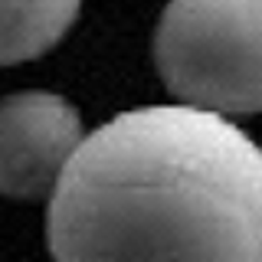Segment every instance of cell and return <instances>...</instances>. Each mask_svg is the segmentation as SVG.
Instances as JSON below:
<instances>
[{
  "mask_svg": "<svg viewBox=\"0 0 262 262\" xmlns=\"http://www.w3.org/2000/svg\"><path fill=\"white\" fill-rule=\"evenodd\" d=\"M167 92L216 115L262 112V0H170L154 33Z\"/></svg>",
  "mask_w": 262,
  "mask_h": 262,
  "instance_id": "2",
  "label": "cell"
},
{
  "mask_svg": "<svg viewBox=\"0 0 262 262\" xmlns=\"http://www.w3.org/2000/svg\"><path fill=\"white\" fill-rule=\"evenodd\" d=\"M82 0H0V66L43 56L66 36Z\"/></svg>",
  "mask_w": 262,
  "mask_h": 262,
  "instance_id": "4",
  "label": "cell"
},
{
  "mask_svg": "<svg viewBox=\"0 0 262 262\" xmlns=\"http://www.w3.org/2000/svg\"><path fill=\"white\" fill-rule=\"evenodd\" d=\"M49 193L53 262H262V147L226 115L125 112L82 135Z\"/></svg>",
  "mask_w": 262,
  "mask_h": 262,
  "instance_id": "1",
  "label": "cell"
},
{
  "mask_svg": "<svg viewBox=\"0 0 262 262\" xmlns=\"http://www.w3.org/2000/svg\"><path fill=\"white\" fill-rule=\"evenodd\" d=\"M79 141L82 118L62 95H7L0 102V193L13 200L46 196Z\"/></svg>",
  "mask_w": 262,
  "mask_h": 262,
  "instance_id": "3",
  "label": "cell"
}]
</instances>
